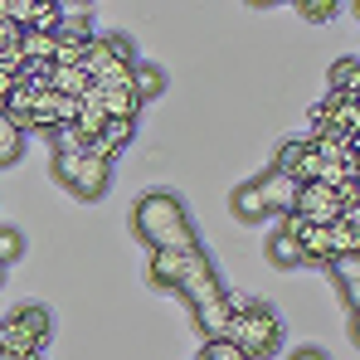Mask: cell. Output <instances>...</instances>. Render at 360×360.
Here are the masks:
<instances>
[{"label": "cell", "instance_id": "7", "mask_svg": "<svg viewBox=\"0 0 360 360\" xmlns=\"http://www.w3.org/2000/svg\"><path fill=\"white\" fill-rule=\"evenodd\" d=\"M229 288H224V278H219V268H214V258L210 253H200L195 258V268L185 273V283H180V297L190 302V307H205V302L224 297Z\"/></svg>", "mask_w": 360, "mask_h": 360}, {"label": "cell", "instance_id": "15", "mask_svg": "<svg viewBox=\"0 0 360 360\" xmlns=\"http://www.w3.org/2000/svg\"><path fill=\"white\" fill-rule=\"evenodd\" d=\"M268 263L273 268H307V258H302V243L292 234H268Z\"/></svg>", "mask_w": 360, "mask_h": 360}, {"label": "cell", "instance_id": "24", "mask_svg": "<svg viewBox=\"0 0 360 360\" xmlns=\"http://www.w3.org/2000/svg\"><path fill=\"white\" fill-rule=\"evenodd\" d=\"M83 59H88V39H59V49H54V63L59 68H73V63H83Z\"/></svg>", "mask_w": 360, "mask_h": 360}, {"label": "cell", "instance_id": "17", "mask_svg": "<svg viewBox=\"0 0 360 360\" xmlns=\"http://www.w3.org/2000/svg\"><path fill=\"white\" fill-rule=\"evenodd\" d=\"M98 88V83H93ZM103 93V112L108 117H122V122H136L141 117V103L131 98V88H98Z\"/></svg>", "mask_w": 360, "mask_h": 360}, {"label": "cell", "instance_id": "13", "mask_svg": "<svg viewBox=\"0 0 360 360\" xmlns=\"http://www.w3.org/2000/svg\"><path fill=\"white\" fill-rule=\"evenodd\" d=\"M307 146H311L321 161H346V156L360 151V136H341V131H331V127H316V131L307 136Z\"/></svg>", "mask_w": 360, "mask_h": 360}, {"label": "cell", "instance_id": "11", "mask_svg": "<svg viewBox=\"0 0 360 360\" xmlns=\"http://www.w3.org/2000/svg\"><path fill=\"white\" fill-rule=\"evenodd\" d=\"M229 214H234L239 224H263V219H268V205H263V195H258L253 180H243V185L229 190Z\"/></svg>", "mask_w": 360, "mask_h": 360}, {"label": "cell", "instance_id": "25", "mask_svg": "<svg viewBox=\"0 0 360 360\" xmlns=\"http://www.w3.org/2000/svg\"><path fill=\"white\" fill-rule=\"evenodd\" d=\"M297 15H302V20H311V25H321V20H336L341 5H331V0H302Z\"/></svg>", "mask_w": 360, "mask_h": 360}, {"label": "cell", "instance_id": "1", "mask_svg": "<svg viewBox=\"0 0 360 360\" xmlns=\"http://www.w3.org/2000/svg\"><path fill=\"white\" fill-rule=\"evenodd\" d=\"M131 234L146 243V248H171V253L200 248L195 219H190V210L180 205V195H171V190H146V195L131 205Z\"/></svg>", "mask_w": 360, "mask_h": 360}, {"label": "cell", "instance_id": "23", "mask_svg": "<svg viewBox=\"0 0 360 360\" xmlns=\"http://www.w3.org/2000/svg\"><path fill=\"white\" fill-rule=\"evenodd\" d=\"M302 156H307V141H302V136H297V141H283L278 156H273V171H278V176H292Z\"/></svg>", "mask_w": 360, "mask_h": 360}, {"label": "cell", "instance_id": "27", "mask_svg": "<svg viewBox=\"0 0 360 360\" xmlns=\"http://www.w3.org/2000/svg\"><path fill=\"white\" fill-rule=\"evenodd\" d=\"M78 161H83V151H54V180H59L63 190H68L73 171H78Z\"/></svg>", "mask_w": 360, "mask_h": 360}, {"label": "cell", "instance_id": "14", "mask_svg": "<svg viewBox=\"0 0 360 360\" xmlns=\"http://www.w3.org/2000/svg\"><path fill=\"white\" fill-rule=\"evenodd\" d=\"M166 93V68H156V63H141L136 59V68H131V98L146 108V103H156Z\"/></svg>", "mask_w": 360, "mask_h": 360}, {"label": "cell", "instance_id": "33", "mask_svg": "<svg viewBox=\"0 0 360 360\" xmlns=\"http://www.w3.org/2000/svg\"><path fill=\"white\" fill-rule=\"evenodd\" d=\"M195 360H205V356H195Z\"/></svg>", "mask_w": 360, "mask_h": 360}, {"label": "cell", "instance_id": "29", "mask_svg": "<svg viewBox=\"0 0 360 360\" xmlns=\"http://www.w3.org/2000/svg\"><path fill=\"white\" fill-rule=\"evenodd\" d=\"M200 356H205V360H248L234 341H205V351H200Z\"/></svg>", "mask_w": 360, "mask_h": 360}, {"label": "cell", "instance_id": "32", "mask_svg": "<svg viewBox=\"0 0 360 360\" xmlns=\"http://www.w3.org/2000/svg\"><path fill=\"white\" fill-rule=\"evenodd\" d=\"M0 288H5V263H0Z\"/></svg>", "mask_w": 360, "mask_h": 360}, {"label": "cell", "instance_id": "5", "mask_svg": "<svg viewBox=\"0 0 360 360\" xmlns=\"http://www.w3.org/2000/svg\"><path fill=\"white\" fill-rule=\"evenodd\" d=\"M205 248H190V253H171V248H151V258H146V283L151 288H161V292H180V283H185V273L195 268V258H200Z\"/></svg>", "mask_w": 360, "mask_h": 360}, {"label": "cell", "instance_id": "2", "mask_svg": "<svg viewBox=\"0 0 360 360\" xmlns=\"http://www.w3.org/2000/svg\"><path fill=\"white\" fill-rule=\"evenodd\" d=\"M224 302H229V331H224V341H234L248 360L278 356V346H283V316L268 302L243 297V292H224Z\"/></svg>", "mask_w": 360, "mask_h": 360}, {"label": "cell", "instance_id": "19", "mask_svg": "<svg viewBox=\"0 0 360 360\" xmlns=\"http://www.w3.org/2000/svg\"><path fill=\"white\" fill-rule=\"evenodd\" d=\"M331 93H356L360 98V59L346 54V59L331 63Z\"/></svg>", "mask_w": 360, "mask_h": 360}, {"label": "cell", "instance_id": "9", "mask_svg": "<svg viewBox=\"0 0 360 360\" xmlns=\"http://www.w3.org/2000/svg\"><path fill=\"white\" fill-rule=\"evenodd\" d=\"M10 321H15V326H20L39 351H44V346H49V336H54V316H49V307H39V302H20V307L10 311Z\"/></svg>", "mask_w": 360, "mask_h": 360}, {"label": "cell", "instance_id": "4", "mask_svg": "<svg viewBox=\"0 0 360 360\" xmlns=\"http://www.w3.org/2000/svg\"><path fill=\"white\" fill-rule=\"evenodd\" d=\"M316 127H331V131H341V136H360V98L356 93H326V98L311 108L307 136H311ZM307 136H302V141H307Z\"/></svg>", "mask_w": 360, "mask_h": 360}, {"label": "cell", "instance_id": "12", "mask_svg": "<svg viewBox=\"0 0 360 360\" xmlns=\"http://www.w3.org/2000/svg\"><path fill=\"white\" fill-rule=\"evenodd\" d=\"M190 321H195V331L205 341H224V331H229V302L214 297V302H205V307H190Z\"/></svg>", "mask_w": 360, "mask_h": 360}, {"label": "cell", "instance_id": "31", "mask_svg": "<svg viewBox=\"0 0 360 360\" xmlns=\"http://www.w3.org/2000/svg\"><path fill=\"white\" fill-rule=\"evenodd\" d=\"M0 360H39V356H5V351H0Z\"/></svg>", "mask_w": 360, "mask_h": 360}, {"label": "cell", "instance_id": "6", "mask_svg": "<svg viewBox=\"0 0 360 360\" xmlns=\"http://www.w3.org/2000/svg\"><path fill=\"white\" fill-rule=\"evenodd\" d=\"M292 214H297L302 224L326 229V224L341 219V200H336V190H326V185H297V205H292Z\"/></svg>", "mask_w": 360, "mask_h": 360}, {"label": "cell", "instance_id": "30", "mask_svg": "<svg viewBox=\"0 0 360 360\" xmlns=\"http://www.w3.org/2000/svg\"><path fill=\"white\" fill-rule=\"evenodd\" d=\"M292 360H331V356H326L321 346H297V351H292Z\"/></svg>", "mask_w": 360, "mask_h": 360}, {"label": "cell", "instance_id": "3", "mask_svg": "<svg viewBox=\"0 0 360 360\" xmlns=\"http://www.w3.org/2000/svg\"><path fill=\"white\" fill-rule=\"evenodd\" d=\"M88 78L98 88H131V68H136V49L127 34H93L88 39Z\"/></svg>", "mask_w": 360, "mask_h": 360}, {"label": "cell", "instance_id": "18", "mask_svg": "<svg viewBox=\"0 0 360 360\" xmlns=\"http://www.w3.org/2000/svg\"><path fill=\"white\" fill-rule=\"evenodd\" d=\"M326 239H331V258L341 263V258H356L360 253V224H326Z\"/></svg>", "mask_w": 360, "mask_h": 360}, {"label": "cell", "instance_id": "22", "mask_svg": "<svg viewBox=\"0 0 360 360\" xmlns=\"http://www.w3.org/2000/svg\"><path fill=\"white\" fill-rule=\"evenodd\" d=\"M131 136H136V122L108 117V127H103V141H108V151H112V156H117V151H127V146H131Z\"/></svg>", "mask_w": 360, "mask_h": 360}, {"label": "cell", "instance_id": "16", "mask_svg": "<svg viewBox=\"0 0 360 360\" xmlns=\"http://www.w3.org/2000/svg\"><path fill=\"white\" fill-rule=\"evenodd\" d=\"M88 88H93V78H88L83 63H73V68H59V63H54V83H49V93H59V98H83Z\"/></svg>", "mask_w": 360, "mask_h": 360}, {"label": "cell", "instance_id": "8", "mask_svg": "<svg viewBox=\"0 0 360 360\" xmlns=\"http://www.w3.org/2000/svg\"><path fill=\"white\" fill-rule=\"evenodd\" d=\"M108 190H112V161H98V156L83 151L78 171L68 180V195H78V200H103Z\"/></svg>", "mask_w": 360, "mask_h": 360}, {"label": "cell", "instance_id": "10", "mask_svg": "<svg viewBox=\"0 0 360 360\" xmlns=\"http://www.w3.org/2000/svg\"><path fill=\"white\" fill-rule=\"evenodd\" d=\"M258 185V195H263V205H268V214H292V205H297V185L288 176H278V171H268V176L253 180Z\"/></svg>", "mask_w": 360, "mask_h": 360}, {"label": "cell", "instance_id": "26", "mask_svg": "<svg viewBox=\"0 0 360 360\" xmlns=\"http://www.w3.org/2000/svg\"><path fill=\"white\" fill-rule=\"evenodd\" d=\"M316 176H321V156H316V151H311V146H307V156H302L297 161V171H292V185H316Z\"/></svg>", "mask_w": 360, "mask_h": 360}, {"label": "cell", "instance_id": "28", "mask_svg": "<svg viewBox=\"0 0 360 360\" xmlns=\"http://www.w3.org/2000/svg\"><path fill=\"white\" fill-rule=\"evenodd\" d=\"M20 253H25V234H20V229H0V263L10 268Z\"/></svg>", "mask_w": 360, "mask_h": 360}, {"label": "cell", "instance_id": "21", "mask_svg": "<svg viewBox=\"0 0 360 360\" xmlns=\"http://www.w3.org/2000/svg\"><path fill=\"white\" fill-rule=\"evenodd\" d=\"M15 83H25L30 93H49V83H54V63H20Z\"/></svg>", "mask_w": 360, "mask_h": 360}, {"label": "cell", "instance_id": "20", "mask_svg": "<svg viewBox=\"0 0 360 360\" xmlns=\"http://www.w3.org/2000/svg\"><path fill=\"white\" fill-rule=\"evenodd\" d=\"M20 156H25V131L0 112V166H15Z\"/></svg>", "mask_w": 360, "mask_h": 360}]
</instances>
